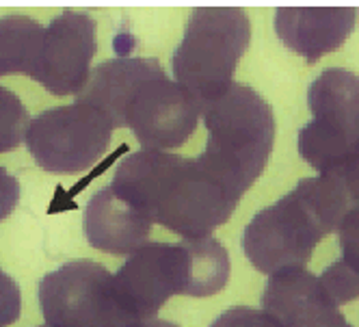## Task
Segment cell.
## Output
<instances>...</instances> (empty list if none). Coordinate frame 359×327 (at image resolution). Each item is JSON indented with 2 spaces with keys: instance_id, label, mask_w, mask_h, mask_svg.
<instances>
[{
  "instance_id": "2e32d148",
  "label": "cell",
  "mask_w": 359,
  "mask_h": 327,
  "mask_svg": "<svg viewBox=\"0 0 359 327\" xmlns=\"http://www.w3.org/2000/svg\"><path fill=\"white\" fill-rule=\"evenodd\" d=\"M318 282L333 306H344L359 297V275L353 273L342 260L331 262L323 271Z\"/></svg>"
},
{
  "instance_id": "4fadbf2b",
  "label": "cell",
  "mask_w": 359,
  "mask_h": 327,
  "mask_svg": "<svg viewBox=\"0 0 359 327\" xmlns=\"http://www.w3.org/2000/svg\"><path fill=\"white\" fill-rule=\"evenodd\" d=\"M151 221L113 187L97 191L85 206V236L93 249L111 256H128L143 247Z\"/></svg>"
},
{
  "instance_id": "603a6c76",
  "label": "cell",
  "mask_w": 359,
  "mask_h": 327,
  "mask_svg": "<svg viewBox=\"0 0 359 327\" xmlns=\"http://www.w3.org/2000/svg\"><path fill=\"white\" fill-rule=\"evenodd\" d=\"M43 327H48V325H43Z\"/></svg>"
},
{
  "instance_id": "52a82bcc",
  "label": "cell",
  "mask_w": 359,
  "mask_h": 327,
  "mask_svg": "<svg viewBox=\"0 0 359 327\" xmlns=\"http://www.w3.org/2000/svg\"><path fill=\"white\" fill-rule=\"evenodd\" d=\"M39 308L48 327H133L113 275L93 260H72L39 282Z\"/></svg>"
},
{
  "instance_id": "5b68a950",
  "label": "cell",
  "mask_w": 359,
  "mask_h": 327,
  "mask_svg": "<svg viewBox=\"0 0 359 327\" xmlns=\"http://www.w3.org/2000/svg\"><path fill=\"white\" fill-rule=\"evenodd\" d=\"M251 39V22L241 7L193 9L173 53V76L201 109L225 93Z\"/></svg>"
},
{
  "instance_id": "d6986e66",
  "label": "cell",
  "mask_w": 359,
  "mask_h": 327,
  "mask_svg": "<svg viewBox=\"0 0 359 327\" xmlns=\"http://www.w3.org/2000/svg\"><path fill=\"white\" fill-rule=\"evenodd\" d=\"M329 175L338 180L346 202H348V211L359 206V145L357 149H353V154L333 171H327Z\"/></svg>"
},
{
  "instance_id": "7c38bea8",
  "label": "cell",
  "mask_w": 359,
  "mask_h": 327,
  "mask_svg": "<svg viewBox=\"0 0 359 327\" xmlns=\"http://www.w3.org/2000/svg\"><path fill=\"white\" fill-rule=\"evenodd\" d=\"M357 13V7H277L275 33L312 65L348 39Z\"/></svg>"
},
{
  "instance_id": "ac0fdd59",
  "label": "cell",
  "mask_w": 359,
  "mask_h": 327,
  "mask_svg": "<svg viewBox=\"0 0 359 327\" xmlns=\"http://www.w3.org/2000/svg\"><path fill=\"white\" fill-rule=\"evenodd\" d=\"M210 327H281V325L266 310L236 306L225 310L219 319H215Z\"/></svg>"
},
{
  "instance_id": "5bb4252c",
  "label": "cell",
  "mask_w": 359,
  "mask_h": 327,
  "mask_svg": "<svg viewBox=\"0 0 359 327\" xmlns=\"http://www.w3.org/2000/svg\"><path fill=\"white\" fill-rule=\"evenodd\" d=\"M43 29L31 15L0 18V76L29 74L37 63Z\"/></svg>"
},
{
  "instance_id": "7402d4cb",
  "label": "cell",
  "mask_w": 359,
  "mask_h": 327,
  "mask_svg": "<svg viewBox=\"0 0 359 327\" xmlns=\"http://www.w3.org/2000/svg\"><path fill=\"white\" fill-rule=\"evenodd\" d=\"M133 327H180V325H175V323H171V321H163V319H145V321H137Z\"/></svg>"
},
{
  "instance_id": "6da1fadb",
  "label": "cell",
  "mask_w": 359,
  "mask_h": 327,
  "mask_svg": "<svg viewBox=\"0 0 359 327\" xmlns=\"http://www.w3.org/2000/svg\"><path fill=\"white\" fill-rule=\"evenodd\" d=\"M111 187L151 223L187 241L210 236L236 211L245 195L206 161L139 149L126 156Z\"/></svg>"
},
{
  "instance_id": "8992f818",
  "label": "cell",
  "mask_w": 359,
  "mask_h": 327,
  "mask_svg": "<svg viewBox=\"0 0 359 327\" xmlns=\"http://www.w3.org/2000/svg\"><path fill=\"white\" fill-rule=\"evenodd\" d=\"M314 115L299 131L301 159L320 173L340 167L359 145V76L344 67L323 69L307 89Z\"/></svg>"
},
{
  "instance_id": "44dd1931",
  "label": "cell",
  "mask_w": 359,
  "mask_h": 327,
  "mask_svg": "<svg viewBox=\"0 0 359 327\" xmlns=\"http://www.w3.org/2000/svg\"><path fill=\"white\" fill-rule=\"evenodd\" d=\"M20 199V182L5 167H0V221H5Z\"/></svg>"
},
{
  "instance_id": "30bf717a",
  "label": "cell",
  "mask_w": 359,
  "mask_h": 327,
  "mask_svg": "<svg viewBox=\"0 0 359 327\" xmlns=\"http://www.w3.org/2000/svg\"><path fill=\"white\" fill-rule=\"evenodd\" d=\"M97 53V24L89 13L65 9L43 29L31 79L53 95L81 93Z\"/></svg>"
},
{
  "instance_id": "e0dca14e",
  "label": "cell",
  "mask_w": 359,
  "mask_h": 327,
  "mask_svg": "<svg viewBox=\"0 0 359 327\" xmlns=\"http://www.w3.org/2000/svg\"><path fill=\"white\" fill-rule=\"evenodd\" d=\"M340 249L342 262L359 275V206L351 208L340 223Z\"/></svg>"
},
{
  "instance_id": "9c48e42d",
  "label": "cell",
  "mask_w": 359,
  "mask_h": 327,
  "mask_svg": "<svg viewBox=\"0 0 359 327\" xmlns=\"http://www.w3.org/2000/svg\"><path fill=\"white\" fill-rule=\"evenodd\" d=\"M115 291L135 321L154 319L173 295L191 297V247L184 243H145L113 275Z\"/></svg>"
},
{
  "instance_id": "9a60e30c",
  "label": "cell",
  "mask_w": 359,
  "mask_h": 327,
  "mask_svg": "<svg viewBox=\"0 0 359 327\" xmlns=\"http://www.w3.org/2000/svg\"><path fill=\"white\" fill-rule=\"evenodd\" d=\"M29 124L31 117L22 100L7 87H0V154L11 152L27 139Z\"/></svg>"
},
{
  "instance_id": "277c9868",
  "label": "cell",
  "mask_w": 359,
  "mask_h": 327,
  "mask_svg": "<svg viewBox=\"0 0 359 327\" xmlns=\"http://www.w3.org/2000/svg\"><path fill=\"white\" fill-rule=\"evenodd\" d=\"M208 143L201 152L217 173L247 193L260 178L275 143V115L266 100L243 83L203 107Z\"/></svg>"
},
{
  "instance_id": "3957f363",
  "label": "cell",
  "mask_w": 359,
  "mask_h": 327,
  "mask_svg": "<svg viewBox=\"0 0 359 327\" xmlns=\"http://www.w3.org/2000/svg\"><path fill=\"white\" fill-rule=\"evenodd\" d=\"M348 202L329 173L301 180L288 195L255 215L243 234V249L260 273L305 269L316 245L338 232Z\"/></svg>"
},
{
  "instance_id": "7a4b0ae2",
  "label": "cell",
  "mask_w": 359,
  "mask_h": 327,
  "mask_svg": "<svg viewBox=\"0 0 359 327\" xmlns=\"http://www.w3.org/2000/svg\"><path fill=\"white\" fill-rule=\"evenodd\" d=\"M81 102L104 111L115 128H130L143 149H173L189 141L203 113L154 57H119L97 65Z\"/></svg>"
},
{
  "instance_id": "8fae6325",
  "label": "cell",
  "mask_w": 359,
  "mask_h": 327,
  "mask_svg": "<svg viewBox=\"0 0 359 327\" xmlns=\"http://www.w3.org/2000/svg\"><path fill=\"white\" fill-rule=\"evenodd\" d=\"M262 310L281 327H353L307 269L271 275L262 295Z\"/></svg>"
},
{
  "instance_id": "ba28073f",
  "label": "cell",
  "mask_w": 359,
  "mask_h": 327,
  "mask_svg": "<svg viewBox=\"0 0 359 327\" xmlns=\"http://www.w3.org/2000/svg\"><path fill=\"white\" fill-rule=\"evenodd\" d=\"M111 117L89 102L55 107L31 119L27 147L50 173H81L93 167L111 145Z\"/></svg>"
},
{
  "instance_id": "ffe728a7",
  "label": "cell",
  "mask_w": 359,
  "mask_h": 327,
  "mask_svg": "<svg viewBox=\"0 0 359 327\" xmlns=\"http://www.w3.org/2000/svg\"><path fill=\"white\" fill-rule=\"evenodd\" d=\"M22 314V293L11 275L0 269V327L13 325Z\"/></svg>"
}]
</instances>
